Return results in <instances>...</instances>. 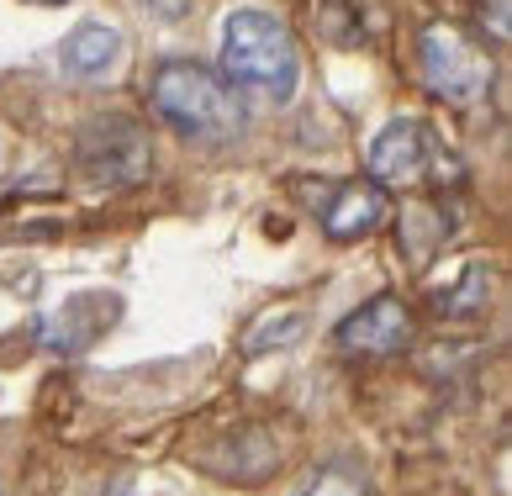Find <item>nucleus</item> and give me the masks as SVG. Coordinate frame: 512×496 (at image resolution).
<instances>
[{
  "label": "nucleus",
  "instance_id": "1",
  "mask_svg": "<svg viewBox=\"0 0 512 496\" xmlns=\"http://www.w3.org/2000/svg\"><path fill=\"white\" fill-rule=\"evenodd\" d=\"M148 101H154L159 122L169 132H180L185 143H233L243 138V127H249V106H243V95L233 90L222 69H206L196 59H169L154 69V80H148Z\"/></svg>",
  "mask_w": 512,
  "mask_h": 496
},
{
  "label": "nucleus",
  "instance_id": "2",
  "mask_svg": "<svg viewBox=\"0 0 512 496\" xmlns=\"http://www.w3.org/2000/svg\"><path fill=\"white\" fill-rule=\"evenodd\" d=\"M222 74L238 90L264 95L270 106H286L301 85V53L291 27L264 6H238L222 22Z\"/></svg>",
  "mask_w": 512,
  "mask_h": 496
},
{
  "label": "nucleus",
  "instance_id": "3",
  "mask_svg": "<svg viewBox=\"0 0 512 496\" xmlns=\"http://www.w3.org/2000/svg\"><path fill=\"white\" fill-rule=\"evenodd\" d=\"M74 169H80L85 185L96 190H127L143 185L148 169H154V148H148V132L132 111H101V117H85L74 132Z\"/></svg>",
  "mask_w": 512,
  "mask_h": 496
},
{
  "label": "nucleus",
  "instance_id": "4",
  "mask_svg": "<svg viewBox=\"0 0 512 496\" xmlns=\"http://www.w3.org/2000/svg\"><path fill=\"white\" fill-rule=\"evenodd\" d=\"M417 69H423V85L449 106L486 101L491 80H497L491 53H481V43H470L454 22H428L417 32Z\"/></svg>",
  "mask_w": 512,
  "mask_h": 496
},
{
  "label": "nucleus",
  "instance_id": "5",
  "mask_svg": "<svg viewBox=\"0 0 512 496\" xmlns=\"http://www.w3.org/2000/svg\"><path fill=\"white\" fill-rule=\"evenodd\" d=\"M370 175L381 190H417L433 180H454V159L444 154L428 122L396 117L370 138Z\"/></svg>",
  "mask_w": 512,
  "mask_h": 496
},
{
  "label": "nucleus",
  "instance_id": "6",
  "mask_svg": "<svg viewBox=\"0 0 512 496\" xmlns=\"http://www.w3.org/2000/svg\"><path fill=\"white\" fill-rule=\"evenodd\" d=\"M122 317V296L117 291H90V296H69L53 317L37 322V343L48 354H85L96 338H106Z\"/></svg>",
  "mask_w": 512,
  "mask_h": 496
},
{
  "label": "nucleus",
  "instance_id": "7",
  "mask_svg": "<svg viewBox=\"0 0 512 496\" xmlns=\"http://www.w3.org/2000/svg\"><path fill=\"white\" fill-rule=\"evenodd\" d=\"M412 338V312L396 296H370L365 307H354L333 328V343L354 359H386L396 349H407Z\"/></svg>",
  "mask_w": 512,
  "mask_h": 496
},
{
  "label": "nucleus",
  "instance_id": "8",
  "mask_svg": "<svg viewBox=\"0 0 512 496\" xmlns=\"http://www.w3.org/2000/svg\"><path fill=\"white\" fill-rule=\"evenodd\" d=\"M317 212H322V233L333 243H359L391 222V201L375 180H344L328 190V201Z\"/></svg>",
  "mask_w": 512,
  "mask_h": 496
},
{
  "label": "nucleus",
  "instance_id": "9",
  "mask_svg": "<svg viewBox=\"0 0 512 496\" xmlns=\"http://www.w3.org/2000/svg\"><path fill=\"white\" fill-rule=\"evenodd\" d=\"M491 291H497V280H491V264L470 259V264H454V275L433 280V285H428V301H433V312H439V317L465 322V317H486Z\"/></svg>",
  "mask_w": 512,
  "mask_h": 496
},
{
  "label": "nucleus",
  "instance_id": "10",
  "mask_svg": "<svg viewBox=\"0 0 512 496\" xmlns=\"http://www.w3.org/2000/svg\"><path fill=\"white\" fill-rule=\"evenodd\" d=\"M122 59V32L106 22H80L64 43H59V69L69 80H101Z\"/></svg>",
  "mask_w": 512,
  "mask_h": 496
},
{
  "label": "nucleus",
  "instance_id": "11",
  "mask_svg": "<svg viewBox=\"0 0 512 496\" xmlns=\"http://www.w3.org/2000/svg\"><path fill=\"white\" fill-rule=\"evenodd\" d=\"M212 465H217L222 475H233V481H264V475L280 465V449H275V438L264 433V428H238V433L212 454Z\"/></svg>",
  "mask_w": 512,
  "mask_h": 496
},
{
  "label": "nucleus",
  "instance_id": "12",
  "mask_svg": "<svg viewBox=\"0 0 512 496\" xmlns=\"http://www.w3.org/2000/svg\"><path fill=\"white\" fill-rule=\"evenodd\" d=\"M317 27L338 48H365V43H375V37L386 32V16H375L370 6H359V0H322Z\"/></svg>",
  "mask_w": 512,
  "mask_h": 496
},
{
  "label": "nucleus",
  "instance_id": "13",
  "mask_svg": "<svg viewBox=\"0 0 512 496\" xmlns=\"http://www.w3.org/2000/svg\"><path fill=\"white\" fill-rule=\"evenodd\" d=\"M454 233V222L444 206H412V212L402 217V248L417 259V264H428L433 254H439V243Z\"/></svg>",
  "mask_w": 512,
  "mask_h": 496
},
{
  "label": "nucleus",
  "instance_id": "14",
  "mask_svg": "<svg viewBox=\"0 0 512 496\" xmlns=\"http://www.w3.org/2000/svg\"><path fill=\"white\" fill-rule=\"evenodd\" d=\"M301 333H307V312H280L243 338V354H275V349H286V343H296Z\"/></svg>",
  "mask_w": 512,
  "mask_h": 496
},
{
  "label": "nucleus",
  "instance_id": "15",
  "mask_svg": "<svg viewBox=\"0 0 512 496\" xmlns=\"http://www.w3.org/2000/svg\"><path fill=\"white\" fill-rule=\"evenodd\" d=\"M470 22L486 32V43H507L512 37V0H476Z\"/></svg>",
  "mask_w": 512,
  "mask_h": 496
},
{
  "label": "nucleus",
  "instance_id": "16",
  "mask_svg": "<svg viewBox=\"0 0 512 496\" xmlns=\"http://www.w3.org/2000/svg\"><path fill=\"white\" fill-rule=\"evenodd\" d=\"M138 6H143L148 16H154V22H185L196 0H138Z\"/></svg>",
  "mask_w": 512,
  "mask_h": 496
},
{
  "label": "nucleus",
  "instance_id": "17",
  "mask_svg": "<svg viewBox=\"0 0 512 496\" xmlns=\"http://www.w3.org/2000/svg\"><path fill=\"white\" fill-rule=\"evenodd\" d=\"M48 6H64V0H48Z\"/></svg>",
  "mask_w": 512,
  "mask_h": 496
}]
</instances>
